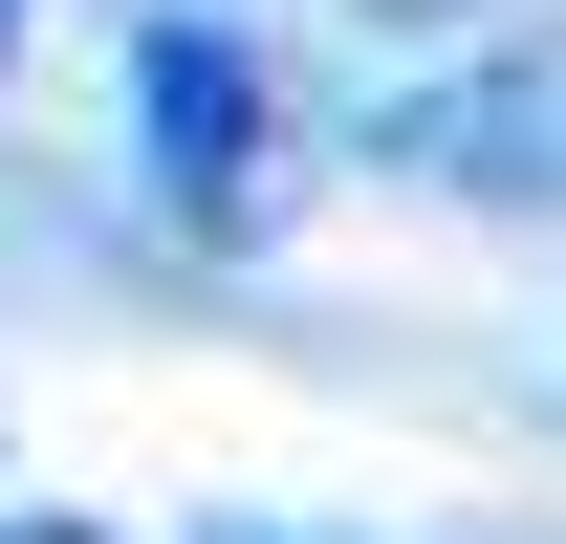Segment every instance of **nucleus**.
Wrapping results in <instances>:
<instances>
[{
	"instance_id": "obj_1",
	"label": "nucleus",
	"mask_w": 566,
	"mask_h": 544,
	"mask_svg": "<svg viewBox=\"0 0 566 544\" xmlns=\"http://www.w3.org/2000/svg\"><path fill=\"white\" fill-rule=\"evenodd\" d=\"M132 175L175 240H262L283 218V109H262V44L197 22V0H153L132 22Z\"/></svg>"
},
{
	"instance_id": "obj_2",
	"label": "nucleus",
	"mask_w": 566,
	"mask_h": 544,
	"mask_svg": "<svg viewBox=\"0 0 566 544\" xmlns=\"http://www.w3.org/2000/svg\"><path fill=\"white\" fill-rule=\"evenodd\" d=\"M370 153L392 175H436V197H480V218H566V22L545 44H501V66H436L370 109Z\"/></svg>"
},
{
	"instance_id": "obj_6",
	"label": "nucleus",
	"mask_w": 566,
	"mask_h": 544,
	"mask_svg": "<svg viewBox=\"0 0 566 544\" xmlns=\"http://www.w3.org/2000/svg\"><path fill=\"white\" fill-rule=\"evenodd\" d=\"M392 22H480V0H392Z\"/></svg>"
},
{
	"instance_id": "obj_5",
	"label": "nucleus",
	"mask_w": 566,
	"mask_h": 544,
	"mask_svg": "<svg viewBox=\"0 0 566 544\" xmlns=\"http://www.w3.org/2000/svg\"><path fill=\"white\" fill-rule=\"evenodd\" d=\"M22 22H44V0H0V66H22Z\"/></svg>"
},
{
	"instance_id": "obj_3",
	"label": "nucleus",
	"mask_w": 566,
	"mask_h": 544,
	"mask_svg": "<svg viewBox=\"0 0 566 544\" xmlns=\"http://www.w3.org/2000/svg\"><path fill=\"white\" fill-rule=\"evenodd\" d=\"M0 544H132V523H66V501H0Z\"/></svg>"
},
{
	"instance_id": "obj_4",
	"label": "nucleus",
	"mask_w": 566,
	"mask_h": 544,
	"mask_svg": "<svg viewBox=\"0 0 566 544\" xmlns=\"http://www.w3.org/2000/svg\"><path fill=\"white\" fill-rule=\"evenodd\" d=\"M197 544H327V523H197Z\"/></svg>"
}]
</instances>
